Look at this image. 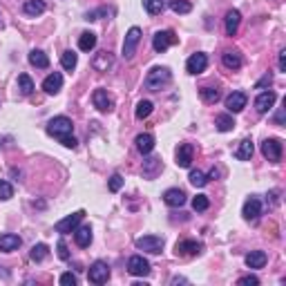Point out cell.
<instances>
[{"label":"cell","instance_id":"35","mask_svg":"<svg viewBox=\"0 0 286 286\" xmlns=\"http://www.w3.org/2000/svg\"><path fill=\"white\" fill-rule=\"evenodd\" d=\"M170 9H173L175 14H190L192 5L188 0H170Z\"/></svg>","mask_w":286,"mask_h":286},{"label":"cell","instance_id":"9","mask_svg":"<svg viewBox=\"0 0 286 286\" xmlns=\"http://www.w3.org/2000/svg\"><path fill=\"white\" fill-rule=\"evenodd\" d=\"M262 154L268 161L277 163V161L282 159V141H279V139H266V141L262 143Z\"/></svg>","mask_w":286,"mask_h":286},{"label":"cell","instance_id":"4","mask_svg":"<svg viewBox=\"0 0 286 286\" xmlns=\"http://www.w3.org/2000/svg\"><path fill=\"white\" fill-rule=\"evenodd\" d=\"M83 217H85V212H83V210L74 212V215H67L65 219H61L59 223H56L54 231H56V233H61V235H67V233H74L76 228H79V223L83 221Z\"/></svg>","mask_w":286,"mask_h":286},{"label":"cell","instance_id":"18","mask_svg":"<svg viewBox=\"0 0 286 286\" xmlns=\"http://www.w3.org/2000/svg\"><path fill=\"white\" fill-rule=\"evenodd\" d=\"M163 201L173 208H179V206L186 204V192L179 190V188H170V190L163 192Z\"/></svg>","mask_w":286,"mask_h":286},{"label":"cell","instance_id":"7","mask_svg":"<svg viewBox=\"0 0 286 286\" xmlns=\"http://www.w3.org/2000/svg\"><path fill=\"white\" fill-rule=\"evenodd\" d=\"M177 34L175 32H170V29H165V32H157L154 34V38H152V47L154 51H159V54H163L165 49L170 47V45H177Z\"/></svg>","mask_w":286,"mask_h":286},{"label":"cell","instance_id":"41","mask_svg":"<svg viewBox=\"0 0 286 286\" xmlns=\"http://www.w3.org/2000/svg\"><path fill=\"white\" fill-rule=\"evenodd\" d=\"M12 197H14L12 184H9V181H0V199L7 201V199H12Z\"/></svg>","mask_w":286,"mask_h":286},{"label":"cell","instance_id":"2","mask_svg":"<svg viewBox=\"0 0 286 286\" xmlns=\"http://www.w3.org/2000/svg\"><path fill=\"white\" fill-rule=\"evenodd\" d=\"M170 79H173V74H170L168 67H154V70H150V74L145 76V87H148L150 92H157L163 85H168Z\"/></svg>","mask_w":286,"mask_h":286},{"label":"cell","instance_id":"32","mask_svg":"<svg viewBox=\"0 0 286 286\" xmlns=\"http://www.w3.org/2000/svg\"><path fill=\"white\" fill-rule=\"evenodd\" d=\"M18 90H20V94L23 96H29L34 92V81L29 79L27 74H20L18 76Z\"/></svg>","mask_w":286,"mask_h":286},{"label":"cell","instance_id":"15","mask_svg":"<svg viewBox=\"0 0 286 286\" xmlns=\"http://www.w3.org/2000/svg\"><path fill=\"white\" fill-rule=\"evenodd\" d=\"M246 103H248V96L244 94V92H233V94L226 98V110L237 114V112H242L244 107H246Z\"/></svg>","mask_w":286,"mask_h":286},{"label":"cell","instance_id":"17","mask_svg":"<svg viewBox=\"0 0 286 286\" xmlns=\"http://www.w3.org/2000/svg\"><path fill=\"white\" fill-rule=\"evenodd\" d=\"M161 170H163V163H161L159 157H148L143 161V177L145 179H154Z\"/></svg>","mask_w":286,"mask_h":286},{"label":"cell","instance_id":"5","mask_svg":"<svg viewBox=\"0 0 286 286\" xmlns=\"http://www.w3.org/2000/svg\"><path fill=\"white\" fill-rule=\"evenodd\" d=\"M87 277H90L92 284H105L107 279H110V266L98 259V262H94L90 266V270H87Z\"/></svg>","mask_w":286,"mask_h":286},{"label":"cell","instance_id":"21","mask_svg":"<svg viewBox=\"0 0 286 286\" xmlns=\"http://www.w3.org/2000/svg\"><path fill=\"white\" fill-rule=\"evenodd\" d=\"M20 244H23V239H20L18 235H12V233H7V235H0V251H5V253L18 251Z\"/></svg>","mask_w":286,"mask_h":286},{"label":"cell","instance_id":"45","mask_svg":"<svg viewBox=\"0 0 286 286\" xmlns=\"http://www.w3.org/2000/svg\"><path fill=\"white\" fill-rule=\"evenodd\" d=\"M239 284H242V286H257V284H259V279L255 277V275H246V277L239 279Z\"/></svg>","mask_w":286,"mask_h":286},{"label":"cell","instance_id":"29","mask_svg":"<svg viewBox=\"0 0 286 286\" xmlns=\"http://www.w3.org/2000/svg\"><path fill=\"white\" fill-rule=\"evenodd\" d=\"M29 63L34 67H38V70H45V67H49V59H47L45 51L34 49V51H29Z\"/></svg>","mask_w":286,"mask_h":286},{"label":"cell","instance_id":"33","mask_svg":"<svg viewBox=\"0 0 286 286\" xmlns=\"http://www.w3.org/2000/svg\"><path fill=\"white\" fill-rule=\"evenodd\" d=\"M143 7L148 14H152V16H157L165 9V0H143Z\"/></svg>","mask_w":286,"mask_h":286},{"label":"cell","instance_id":"23","mask_svg":"<svg viewBox=\"0 0 286 286\" xmlns=\"http://www.w3.org/2000/svg\"><path fill=\"white\" fill-rule=\"evenodd\" d=\"M239 23H242V14H239L237 9H231V12L226 14V34L235 36L239 29Z\"/></svg>","mask_w":286,"mask_h":286},{"label":"cell","instance_id":"24","mask_svg":"<svg viewBox=\"0 0 286 286\" xmlns=\"http://www.w3.org/2000/svg\"><path fill=\"white\" fill-rule=\"evenodd\" d=\"M74 239L81 248H87L92 244V228L90 226H79L74 231Z\"/></svg>","mask_w":286,"mask_h":286},{"label":"cell","instance_id":"14","mask_svg":"<svg viewBox=\"0 0 286 286\" xmlns=\"http://www.w3.org/2000/svg\"><path fill=\"white\" fill-rule=\"evenodd\" d=\"M275 101H277V94L275 92H262L257 98H255V110H257L259 114H266L270 107L275 105Z\"/></svg>","mask_w":286,"mask_h":286},{"label":"cell","instance_id":"3","mask_svg":"<svg viewBox=\"0 0 286 286\" xmlns=\"http://www.w3.org/2000/svg\"><path fill=\"white\" fill-rule=\"evenodd\" d=\"M141 43V29L139 27H130V32L126 34V40H123V59L130 61L134 54H137V47Z\"/></svg>","mask_w":286,"mask_h":286},{"label":"cell","instance_id":"30","mask_svg":"<svg viewBox=\"0 0 286 286\" xmlns=\"http://www.w3.org/2000/svg\"><path fill=\"white\" fill-rule=\"evenodd\" d=\"M94 47H96V34L83 32L81 38H79V49H81V51H92Z\"/></svg>","mask_w":286,"mask_h":286},{"label":"cell","instance_id":"28","mask_svg":"<svg viewBox=\"0 0 286 286\" xmlns=\"http://www.w3.org/2000/svg\"><path fill=\"white\" fill-rule=\"evenodd\" d=\"M253 141L251 139H244V141H239V148L235 150V157L239 159V161H248L253 157Z\"/></svg>","mask_w":286,"mask_h":286},{"label":"cell","instance_id":"49","mask_svg":"<svg viewBox=\"0 0 286 286\" xmlns=\"http://www.w3.org/2000/svg\"><path fill=\"white\" fill-rule=\"evenodd\" d=\"M275 123H284V110L277 112V117H275Z\"/></svg>","mask_w":286,"mask_h":286},{"label":"cell","instance_id":"27","mask_svg":"<svg viewBox=\"0 0 286 286\" xmlns=\"http://www.w3.org/2000/svg\"><path fill=\"white\" fill-rule=\"evenodd\" d=\"M221 63L228 70H239L242 67V56H239V51H223Z\"/></svg>","mask_w":286,"mask_h":286},{"label":"cell","instance_id":"16","mask_svg":"<svg viewBox=\"0 0 286 286\" xmlns=\"http://www.w3.org/2000/svg\"><path fill=\"white\" fill-rule=\"evenodd\" d=\"M192 154H195V148H192L190 143H181L179 148H177V165H179V168H190Z\"/></svg>","mask_w":286,"mask_h":286},{"label":"cell","instance_id":"25","mask_svg":"<svg viewBox=\"0 0 286 286\" xmlns=\"http://www.w3.org/2000/svg\"><path fill=\"white\" fill-rule=\"evenodd\" d=\"M134 143H137V150L141 154H150L152 152V148H154V137L152 134H139Z\"/></svg>","mask_w":286,"mask_h":286},{"label":"cell","instance_id":"10","mask_svg":"<svg viewBox=\"0 0 286 286\" xmlns=\"http://www.w3.org/2000/svg\"><path fill=\"white\" fill-rule=\"evenodd\" d=\"M92 103H94V107L98 112H112V107H114V101H112V96L107 94V90H94V94H92Z\"/></svg>","mask_w":286,"mask_h":286},{"label":"cell","instance_id":"19","mask_svg":"<svg viewBox=\"0 0 286 286\" xmlns=\"http://www.w3.org/2000/svg\"><path fill=\"white\" fill-rule=\"evenodd\" d=\"M61 87H63V74H59V72L49 74L47 79L43 81V90L47 92V94H59Z\"/></svg>","mask_w":286,"mask_h":286},{"label":"cell","instance_id":"36","mask_svg":"<svg viewBox=\"0 0 286 286\" xmlns=\"http://www.w3.org/2000/svg\"><path fill=\"white\" fill-rule=\"evenodd\" d=\"M188 179H190V184L195 186V188H204V186L208 184V177L201 173V170H190V177H188Z\"/></svg>","mask_w":286,"mask_h":286},{"label":"cell","instance_id":"47","mask_svg":"<svg viewBox=\"0 0 286 286\" xmlns=\"http://www.w3.org/2000/svg\"><path fill=\"white\" fill-rule=\"evenodd\" d=\"M270 83H273V76H270V74H266V76H262V81H259L257 85H255V87H257V90H262V87L270 85Z\"/></svg>","mask_w":286,"mask_h":286},{"label":"cell","instance_id":"39","mask_svg":"<svg viewBox=\"0 0 286 286\" xmlns=\"http://www.w3.org/2000/svg\"><path fill=\"white\" fill-rule=\"evenodd\" d=\"M152 114V103L150 101H139L137 105V119H148Z\"/></svg>","mask_w":286,"mask_h":286},{"label":"cell","instance_id":"40","mask_svg":"<svg viewBox=\"0 0 286 286\" xmlns=\"http://www.w3.org/2000/svg\"><path fill=\"white\" fill-rule=\"evenodd\" d=\"M208 206H210V201H208V197H206V195H197L195 199H192V208H195L197 212L208 210Z\"/></svg>","mask_w":286,"mask_h":286},{"label":"cell","instance_id":"13","mask_svg":"<svg viewBox=\"0 0 286 286\" xmlns=\"http://www.w3.org/2000/svg\"><path fill=\"white\" fill-rule=\"evenodd\" d=\"M242 215L246 221H255L259 215H262V201L257 199V197H251V199H246V204L242 208Z\"/></svg>","mask_w":286,"mask_h":286},{"label":"cell","instance_id":"22","mask_svg":"<svg viewBox=\"0 0 286 286\" xmlns=\"http://www.w3.org/2000/svg\"><path fill=\"white\" fill-rule=\"evenodd\" d=\"M266 253L264 251H251L246 255V266L248 268H264L266 266Z\"/></svg>","mask_w":286,"mask_h":286},{"label":"cell","instance_id":"26","mask_svg":"<svg viewBox=\"0 0 286 286\" xmlns=\"http://www.w3.org/2000/svg\"><path fill=\"white\" fill-rule=\"evenodd\" d=\"M23 12L27 14V16H40V14L45 12V3L43 0H25L23 5Z\"/></svg>","mask_w":286,"mask_h":286},{"label":"cell","instance_id":"12","mask_svg":"<svg viewBox=\"0 0 286 286\" xmlns=\"http://www.w3.org/2000/svg\"><path fill=\"white\" fill-rule=\"evenodd\" d=\"M175 253L177 255H186V257H195V255L201 253V244L195 242V239H181V242H177Z\"/></svg>","mask_w":286,"mask_h":286},{"label":"cell","instance_id":"50","mask_svg":"<svg viewBox=\"0 0 286 286\" xmlns=\"http://www.w3.org/2000/svg\"><path fill=\"white\" fill-rule=\"evenodd\" d=\"M217 177H219V170L212 168V170H210V175H208V179H217Z\"/></svg>","mask_w":286,"mask_h":286},{"label":"cell","instance_id":"37","mask_svg":"<svg viewBox=\"0 0 286 286\" xmlns=\"http://www.w3.org/2000/svg\"><path fill=\"white\" fill-rule=\"evenodd\" d=\"M199 94L206 103H217L219 101V90H217V87H201Z\"/></svg>","mask_w":286,"mask_h":286},{"label":"cell","instance_id":"6","mask_svg":"<svg viewBox=\"0 0 286 286\" xmlns=\"http://www.w3.org/2000/svg\"><path fill=\"white\" fill-rule=\"evenodd\" d=\"M128 273L134 277H145V275H150V262L143 255H132L128 262Z\"/></svg>","mask_w":286,"mask_h":286},{"label":"cell","instance_id":"48","mask_svg":"<svg viewBox=\"0 0 286 286\" xmlns=\"http://www.w3.org/2000/svg\"><path fill=\"white\" fill-rule=\"evenodd\" d=\"M279 72H286V49L279 51Z\"/></svg>","mask_w":286,"mask_h":286},{"label":"cell","instance_id":"43","mask_svg":"<svg viewBox=\"0 0 286 286\" xmlns=\"http://www.w3.org/2000/svg\"><path fill=\"white\" fill-rule=\"evenodd\" d=\"M61 284H63V286H76V275L63 273V275H61Z\"/></svg>","mask_w":286,"mask_h":286},{"label":"cell","instance_id":"8","mask_svg":"<svg viewBox=\"0 0 286 286\" xmlns=\"http://www.w3.org/2000/svg\"><path fill=\"white\" fill-rule=\"evenodd\" d=\"M137 248L139 251H145V253H161V248H163V239L157 237V235H145V237H139L137 242Z\"/></svg>","mask_w":286,"mask_h":286},{"label":"cell","instance_id":"34","mask_svg":"<svg viewBox=\"0 0 286 286\" xmlns=\"http://www.w3.org/2000/svg\"><path fill=\"white\" fill-rule=\"evenodd\" d=\"M76 63H79V56H76L72 49H70V51H65V54L61 56V65H63L67 72H72V70H74Z\"/></svg>","mask_w":286,"mask_h":286},{"label":"cell","instance_id":"11","mask_svg":"<svg viewBox=\"0 0 286 286\" xmlns=\"http://www.w3.org/2000/svg\"><path fill=\"white\" fill-rule=\"evenodd\" d=\"M206 67H208V56L201 54V51L192 54L190 59H188V63H186V70H188V74H192V76H197V74H201V72H206Z\"/></svg>","mask_w":286,"mask_h":286},{"label":"cell","instance_id":"20","mask_svg":"<svg viewBox=\"0 0 286 286\" xmlns=\"http://www.w3.org/2000/svg\"><path fill=\"white\" fill-rule=\"evenodd\" d=\"M92 65H94V70H98V72H107L114 65V56L110 51H98L94 56V61H92Z\"/></svg>","mask_w":286,"mask_h":286},{"label":"cell","instance_id":"44","mask_svg":"<svg viewBox=\"0 0 286 286\" xmlns=\"http://www.w3.org/2000/svg\"><path fill=\"white\" fill-rule=\"evenodd\" d=\"M56 248H59V257L61 259H70V251H67V244L63 242V239L59 242V246H56Z\"/></svg>","mask_w":286,"mask_h":286},{"label":"cell","instance_id":"31","mask_svg":"<svg viewBox=\"0 0 286 286\" xmlns=\"http://www.w3.org/2000/svg\"><path fill=\"white\" fill-rule=\"evenodd\" d=\"M215 126L219 132H231V130L235 128V121H233L231 114H219V117L215 119Z\"/></svg>","mask_w":286,"mask_h":286},{"label":"cell","instance_id":"38","mask_svg":"<svg viewBox=\"0 0 286 286\" xmlns=\"http://www.w3.org/2000/svg\"><path fill=\"white\" fill-rule=\"evenodd\" d=\"M47 255H49L47 244H36V246L32 248V259H34V262H43Z\"/></svg>","mask_w":286,"mask_h":286},{"label":"cell","instance_id":"1","mask_svg":"<svg viewBox=\"0 0 286 286\" xmlns=\"http://www.w3.org/2000/svg\"><path fill=\"white\" fill-rule=\"evenodd\" d=\"M72 130H74V126H72V121L67 117H54L47 123V134L49 137L59 139L65 148L74 150L76 148V139H74V134H72Z\"/></svg>","mask_w":286,"mask_h":286},{"label":"cell","instance_id":"42","mask_svg":"<svg viewBox=\"0 0 286 286\" xmlns=\"http://www.w3.org/2000/svg\"><path fill=\"white\" fill-rule=\"evenodd\" d=\"M121 188H123V177L119 175V173L112 175V177H110V190H112V192H119Z\"/></svg>","mask_w":286,"mask_h":286},{"label":"cell","instance_id":"46","mask_svg":"<svg viewBox=\"0 0 286 286\" xmlns=\"http://www.w3.org/2000/svg\"><path fill=\"white\" fill-rule=\"evenodd\" d=\"M105 9H96V12H90V14H87V16H85V20H98V16H105Z\"/></svg>","mask_w":286,"mask_h":286}]
</instances>
